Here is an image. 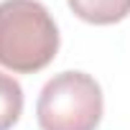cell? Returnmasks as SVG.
Listing matches in <instances>:
<instances>
[{
  "label": "cell",
  "instance_id": "1",
  "mask_svg": "<svg viewBox=\"0 0 130 130\" xmlns=\"http://www.w3.org/2000/svg\"><path fill=\"white\" fill-rule=\"evenodd\" d=\"M59 28L38 0L0 3V67L15 74H33L54 61Z\"/></svg>",
  "mask_w": 130,
  "mask_h": 130
},
{
  "label": "cell",
  "instance_id": "2",
  "mask_svg": "<svg viewBox=\"0 0 130 130\" xmlns=\"http://www.w3.org/2000/svg\"><path fill=\"white\" fill-rule=\"evenodd\" d=\"M102 110V87L84 72H61L51 77L36 102L41 130H97Z\"/></svg>",
  "mask_w": 130,
  "mask_h": 130
},
{
  "label": "cell",
  "instance_id": "3",
  "mask_svg": "<svg viewBox=\"0 0 130 130\" xmlns=\"http://www.w3.org/2000/svg\"><path fill=\"white\" fill-rule=\"evenodd\" d=\"M77 18L94 26H112L130 15V0H67Z\"/></svg>",
  "mask_w": 130,
  "mask_h": 130
},
{
  "label": "cell",
  "instance_id": "4",
  "mask_svg": "<svg viewBox=\"0 0 130 130\" xmlns=\"http://www.w3.org/2000/svg\"><path fill=\"white\" fill-rule=\"evenodd\" d=\"M23 112V87L10 74L0 72V130H10Z\"/></svg>",
  "mask_w": 130,
  "mask_h": 130
}]
</instances>
